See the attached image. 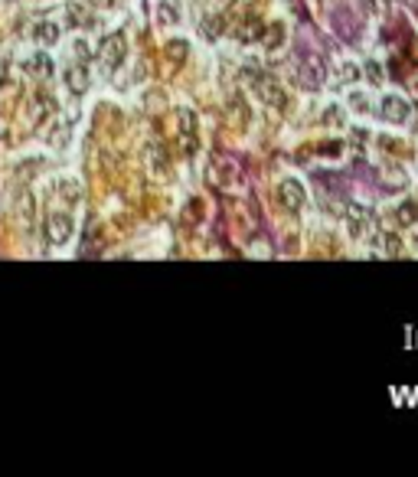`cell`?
I'll return each mask as SVG.
<instances>
[{"label": "cell", "instance_id": "ba28073f", "mask_svg": "<svg viewBox=\"0 0 418 477\" xmlns=\"http://www.w3.org/2000/svg\"><path fill=\"white\" fill-rule=\"evenodd\" d=\"M295 76H297V86L307 88V92H314V88L323 86V66L317 62V59H301Z\"/></svg>", "mask_w": 418, "mask_h": 477}, {"label": "cell", "instance_id": "9a60e30c", "mask_svg": "<svg viewBox=\"0 0 418 477\" xmlns=\"http://www.w3.org/2000/svg\"><path fill=\"white\" fill-rule=\"evenodd\" d=\"M222 29H226V17H219V13H216V17L203 20V36H206V39H219V36H222Z\"/></svg>", "mask_w": 418, "mask_h": 477}, {"label": "cell", "instance_id": "7a4b0ae2", "mask_svg": "<svg viewBox=\"0 0 418 477\" xmlns=\"http://www.w3.org/2000/svg\"><path fill=\"white\" fill-rule=\"evenodd\" d=\"M43 229H46L49 246H66L69 238L76 236V220H72L66 210H56V213H49L46 216Z\"/></svg>", "mask_w": 418, "mask_h": 477}, {"label": "cell", "instance_id": "603a6c76", "mask_svg": "<svg viewBox=\"0 0 418 477\" xmlns=\"http://www.w3.org/2000/svg\"><path fill=\"white\" fill-rule=\"evenodd\" d=\"M350 105H353V108H370V98L363 95V92H353V95H350Z\"/></svg>", "mask_w": 418, "mask_h": 477}, {"label": "cell", "instance_id": "5b68a950", "mask_svg": "<svg viewBox=\"0 0 418 477\" xmlns=\"http://www.w3.org/2000/svg\"><path fill=\"white\" fill-rule=\"evenodd\" d=\"M346 229L353 238H366L372 232V210H366L360 203H350L346 206Z\"/></svg>", "mask_w": 418, "mask_h": 477}, {"label": "cell", "instance_id": "7402d4cb", "mask_svg": "<svg viewBox=\"0 0 418 477\" xmlns=\"http://www.w3.org/2000/svg\"><path fill=\"white\" fill-rule=\"evenodd\" d=\"M323 121H327V124H343L340 108H337V105H330V108H327V115H323Z\"/></svg>", "mask_w": 418, "mask_h": 477}, {"label": "cell", "instance_id": "5bb4252c", "mask_svg": "<svg viewBox=\"0 0 418 477\" xmlns=\"http://www.w3.org/2000/svg\"><path fill=\"white\" fill-rule=\"evenodd\" d=\"M285 23H271V27H265V33H262V43H265V49H281L285 46Z\"/></svg>", "mask_w": 418, "mask_h": 477}, {"label": "cell", "instance_id": "277c9868", "mask_svg": "<svg viewBox=\"0 0 418 477\" xmlns=\"http://www.w3.org/2000/svg\"><path fill=\"white\" fill-rule=\"evenodd\" d=\"M278 203H281L288 213L304 210V203H307L304 183H301V180H281V183H278Z\"/></svg>", "mask_w": 418, "mask_h": 477}, {"label": "cell", "instance_id": "8fae6325", "mask_svg": "<svg viewBox=\"0 0 418 477\" xmlns=\"http://www.w3.org/2000/svg\"><path fill=\"white\" fill-rule=\"evenodd\" d=\"M262 33H265V23H262V20H245V23L236 27L238 43H255V39H262Z\"/></svg>", "mask_w": 418, "mask_h": 477}, {"label": "cell", "instance_id": "ffe728a7", "mask_svg": "<svg viewBox=\"0 0 418 477\" xmlns=\"http://www.w3.org/2000/svg\"><path fill=\"white\" fill-rule=\"evenodd\" d=\"M386 7H389V0H363V10H366V13H372V17H382V13H386Z\"/></svg>", "mask_w": 418, "mask_h": 477}, {"label": "cell", "instance_id": "d6986e66", "mask_svg": "<svg viewBox=\"0 0 418 477\" xmlns=\"http://www.w3.org/2000/svg\"><path fill=\"white\" fill-rule=\"evenodd\" d=\"M59 193L66 196V203H79V200H82V193H79V183L76 180H62V183H59Z\"/></svg>", "mask_w": 418, "mask_h": 477}, {"label": "cell", "instance_id": "2e32d148", "mask_svg": "<svg viewBox=\"0 0 418 477\" xmlns=\"http://www.w3.org/2000/svg\"><path fill=\"white\" fill-rule=\"evenodd\" d=\"M177 20H180L177 4H161V7H157V23H161V27H173Z\"/></svg>", "mask_w": 418, "mask_h": 477}, {"label": "cell", "instance_id": "4fadbf2b", "mask_svg": "<svg viewBox=\"0 0 418 477\" xmlns=\"http://www.w3.org/2000/svg\"><path fill=\"white\" fill-rule=\"evenodd\" d=\"M396 222L399 226H405V229H412V226H418V203L405 200L396 206Z\"/></svg>", "mask_w": 418, "mask_h": 477}, {"label": "cell", "instance_id": "cb8c5ba5", "mask_svg": "<svg viewBox=\"0 0 418 477\" xmlns=\"http://www.w3.org/2000/svg\"><path fill=\"white\" fill-rule=\"evenodd\" d=\"M76 56H79V62H88V46H86V39H76Z\"/></svg>", "mask_w": 418, "mask_h": 477}, {"label": "cell", "instance_id": "8992f818", "mask_svg": "<svg viewBox=\"0 0 418 477\" xmlns=\"http://www.w3.org/2000/svg\"><path fill=\"white\" fill-rule=\"evenodd\" d=\"M379 115L386 118L389 124H405L412 118V105H409V98H402V95H386L379 102Z\"/></svg>", "mask_w": 418, "mask_h": 477}, {"label": "cell", "instance_id": "30bf717a", "mask_svg": "<svg viewBox=\"0 0 418 477\" xmlns=\"http://www.w3.org/2000/svg\"><path fill=\"white\" fill-rule=\"evenodd\" d=\"M29 36L36 39V43H43V46H56L59 43V27L56 23H49V20H43V23H33Z\"/></svg>", "mask_w": 418, "mask_h": 477}, {"label": "cell", "instance_id": "e0dca14e", "mask_svg": "<svg viewBox=\"0 0 418 477\" xmlns=\"http://www.w3.org/2000/svg\"><path fill=\"white\" fill-rule=\"evenodd\" d=\"M163 53H167V56H173V62H183V59H187V53H190V46H187L183 39H170V43L163 46Z\"/></svg>", "mask_w": 418, "mask_h": 477}, {"label": "cell", "instance_id": "44dd1931", "mask_svg": "<svg viewBox=\"0 0 418 477\" xmlns=\"http://www.w3.org/2000/svg\"><path fill=\"white\" fill-rule=\"evenodd\" d=\"M356 79H360V69L353 66V62H343V66H340V82H346V86H350V82H356Z\"/></svg>", "mask_w": 418, "mask_h": 477}, {"label": "cell", "instance_id": "ac0fdd59", "mask_svg": "<svg viewBox=\"0 0 418 477\" xmlns=\"http://www.w3.org/2000/svg\"><path fill=\"white\" fill-rule=\"evenodd\" d=\"M33 108H36V124H43L49 118V112H53V98L49 95H39L36 102H33Z\"/></svg>", "mask_w": 418, "mask_h": 477}, {"label": "cell", "instance_id": "4316f807", "mask_svg": "<svg viewBox=\"0 0 418 477\" xmlns=\"http://www.w3.org/2000/svg\"><path fill=\"white\" fill-rule=\"evenodd\" d=\"M88 4H95V7H112L114 0H88Z\"/></svg>", "mask_w": 418, "mask_h": 477}, {"label": "cell", "instance_id": "3957f363", "mask_svg": "<svg viewBox=\"0 0 418 477\" xmlns=\"http://www.w3.org/2000/svg\"><path fill=\"white\" fill-rule=\"evenodd\" d=\"M252 92H255L265 105H275V108L285 105V92H281V86H278L271 76H265V72H252Z\"/></svg>", "mask_w": 418, "mask_h": 477}, {"label": "cell", "instance_id": "484cf974", "mask_svg": "<svg viewBox=\"0 0 418 477\" xmlns=\"http://www.w3.org/2000/svg\"><path fill=\"white\" fill-rule=\"evenodd\" d=\"M366 76H370V79H376V82H379V79H382V69L376 66V62H370V66H366Z\"/></svg>", "mask_w": 418, "mask_h": 477}, {"label": "cell", "instance_id": "52a82bcc", "mask_svg": "<svg viewBox=\"0 0 418 477\" xmlns=\"http://www.w3.org/2000/svg\"><path fill=\"white\" fill-rule=\"evenodd\" d=\"M62 82L69 86V92L72 95H82L88 88V82H92V76H88V62H69L66 69H62Z\"/></svg>", "mask_w": 418, "mask_h": 477}, {"label": "cell", "instance_id": "9c48e42d", "mask_svg": "<svg viewBox=\"0 0 418 477\" xmlns=\"http://www.w3.org/2000/svg\"><path fill=\"white\" fill-rule=\"evenodd\" d=\"M23 69H27L29 76H36V79H49L53 76V59L46 56V53H36V56H29L27 62H23Z\"/></svg>", "mask_w": 418, "mask_h": 477}, {"label": "cell", "instance_id": "6da1fadb", "mask_svg": "<svg viewBox=\"0 0 418 477\" xmlns=\"http://www.w3.org/2000/svg\"><path fill=\"white\" fill-rule=\"evenodd\" d=\"M124 59H128V39H124V33H108L98 43V66H102V72L104 76L118 72Z\"/></svg>", "mask_w": 418, "mask_h": 477}, {"label": "cell", "instance_id": "d4e9b609", "mask_svg": "<svg viewBox=\"0 0 418 477\" xmlns=\"http://www.w3.org/2000/svg\"><path fill=\"white\" fill-rule=\"evenodd\" d=\"M382 242H386V255H399V238L386 236V238H382Z\"/></svg>", "mask_w": 418, "mask_h": 477}, {"label": "cell", "instance_id": "7c38bea8", "mask_svg": "<svg viewBox=\"0 0 418 477\" xmlns=\"http://www.w3.org/2000/svg\"><path fill=\"white\" fill-rule=\"evenodd\" d=\"M66 23L82 29L92 23V13H88V7H82V4H66Z\"/></svg>", "mask_w": 418, "mask_h": 477}]
</instances>
